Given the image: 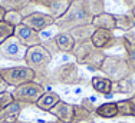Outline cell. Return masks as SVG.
Instances as JSON below:
<instances>
[{
    "mask_svg": "<svg viewBox=\"0 0 135 123\" xmlns=\"http://www.w3.org/2000/svg\"><path fill=\"white\" fill-rule=\"evenodd\" d=\"M42 46H43L45 49H46L50 54H52V57H53L56 53H59V49H57V46H56V43H55L53 37H50V39H47V40L42 42Z\"/></svg>",
    "mask_w": 135,
    "mask_h": 123,
    "instance_id": "obj_30",
    "label": "cell"
},
{
    "mask_svg": "<svg viewBox=\"0 0 135 123\" xmlns=\"http://www.w3.org/2000/svg\"><path fill=\"white\" fill-rule=\"evenodd\" d=\"M105 12V0H73L66 13L56 20L59 32H70L72 29L92 24L95 16Z\"/></svg>",
    "mask_w": 135,
    "mask_h": 123,
    "instance_id": "obj_1",
    "label": "cell"
},
{
    "mask_svg": "<svg viewBox=\"0 0 135 123\" xmlns=\"http://www.w3.org/2000/svg\"><path fill=\"white\" fill-rule=\"evenodd\" d=\"M23 62L26 63V66L29 69H32L36 73V80L42 79L46 83H49V79H47V74H49L47 67H49L50 62H52V54L45 49L42 44L27 47L26 56H25Z\"/></svg>",
    "mask_w": 135,
    "mask_h": 123,
    "instance_id": "obj_3",
    "label": "cell"
},
{
    "mask_svg": "<svg viewBox=\"0 0 135 123\" xmlns=\"http://www.w3.org/2000/svg\"><path fill=\"white\" fill-rule=\"evenodd\" d=\"M4 14H6V10L0 6V22H3V19H4Z\"/></svg>",
    "mask_w": 135,
    "mask_h": 123,
    "instance_id": "obj_35",
    "label": "cell"
},
{
    "mask_svg": "<svg viewBox=\"0 0 135 123\" xmlns=\"http://www.w3.org/2000/svg\"><path fill=\"white\" fill-rule=\"evenodd\" d=\"M53 40L56 43L57 49L62 53H72L73 47H75L76 42L75 39L72 37V34L69 32H59L53 36Z\"/></svg>",
    "mask_w": 135,
    "mask_h": 123,
    "instance_id": "obj_15",
    "label": "cell"
},
{
    "mask_svg": "<svg viewBox=\"0 0 135 123\" xmlns=\"http://www.w3.org/2000/svg\"><path fill=\"white\" fill-rule=\"evenodd\" d=\"M118 107V116H132V102L131 99H124L117 102Z\"/></svg>",
    "mask_w": 135,
    "mask_h": 123,
    "instance_id": "obj_26",
    "label": "cell"
},
{
    "mask_svg": "<svg viewBox=\"0 0 135 123\" xmlns=\"http://www.w3.org/2000/svg\"><path fill=\"white\" fill-rule=\"evenodd\" d=\"M91 122H94V113L86 110L81 105H75V119H73V123H91Z\"/></svg>",
    "mask_w": 135,
    "mask_h": 123,
    "instance_id": "obj_25",
    "label": "cell"
},
{
    "mask_svg": "<svg viewBox=\"0 0 135 123\" xmlns=\"http://www.w3.org/2000/svg\"><path fill=\"white\" fill-rule=\"evenodd\" d=\"M91 86L95 92H98L99 95H105V96H111L112 95V80H109L105 76H94L91 79Z\"/></svg>",
    "mask_w": 135,
    "mask_h": 123,
    "instance_id": "obj_19",
    "label": "cell"
},
{
    "mask_svg": "<svg viewBox=\"0 0 135 123\" xmlns=\"http://www.w3.org/2000/svg\"><path fill=\"white\" fill-rule=\"evenodd\" d=\"M135 92V85L132 77L129 79H124L121 82L114 83L112 86V93H122V95H127V93H134Z\"/></svg>",
    "mask_w": 135,
    "mask_h": 123,
    "instance_id": "obj_24",
    "label": "cell"
},
{
    "mask_svg": "<svg viewBox=\"0 0 135 123\" xmlns=\"http://www.w3.org/2000/svg\"><path fill=\"white\" fill-rule=\"evenodd\" d=\"M131 13H132V14H134V16H135V7H134V9H132V10H131Z\"/></svg>",
    "mask_w": 135,
    "mask_h": 123,
    "instance_id": "obj_37",
    "label": "cell"
},
{
    "mask_svg": "<svg viewBox=\"0 0 135 123\" xmlns=\"http://www.w3.org/2000/svg\"><path fill=\"white\" fill-rule=\"evenodd\" d=\"M23 106L20 103H12L10 106L2 109L0 110V123H16L19 120V116H20L22 110H23Z\"/></svg>",
    "mask_w": 135,
    "mask_h": 123,
    "instance_id": "obj_17",
    "label": "cell"
},
{
    "mask_svg": "<svg viewBox=\"0 0 135 123\" xmlns=\"http://www.w3.org/2000/svg\"><path fill=\"white\" fill-rule=\"evenodd\" d=\"M45 92H46V89H45L43 85H40L37 82H29L22 86L15 87L12 95H13L16 103H20L23 107H26V106L36 105V102Z\"/></svg>",
    "mask_w": 135,
    "mask_h": 123,
    "instance_id": "obj_5",
    "label": "cell"
},
{
    "mask_svg": "<svg viewBox=\"0 0 135 123\" xmlns=\"http://www.w3.org/2000/svg\"><path fill=\"white\" fill-rule=\"evenodd\" d=\"M129 99H131V102H132V116L135 117V93H134L132 96H131Z\"/></svg>",
    "mask_w": 135,
    "mask_h": 123,
    "instance_id": "obj_34",
    "label": "cell"
},
{
    "mask_svg": "<svg viewBox=\"0 0 135 123\" xmlns=\"http://www.w3.org/2000/svg\"><path fill=\"white\" fill-rule=\"evenodd\" d=\"M27 47H25L15 36L9 37L4 43L0 44V56L6 60L22 62L25 60Z\"/></svg>",
    "mask_w": 135,
    "mask_h": 123,
    "instance_id": "obj_9",
    "label": "cell"
},
{
    "mask_svg": "<svg viewBox=\"0 0 135 123\" xmlns=\"http://www.w3.org/2000/svg\"><path fill=\"white\" fill-rule=\"evenodd\" d=\"M22 23H23L25 26H27V27L33 29V30L37 32V33H40V32H43V30H46V29L55 26L56 19L52 17L50 14H47V13L35 12L33 10V12L27 13V14H25Z\"/></svg>",
    "mask_w": 135,
    "mask_h": 123,
    "instance_id": "obj_8",
    "label": "cell"
},
{
    "mask_svg": "<svg viewBox=\"0 0 135 123\" xmlns=\"http://www.w3.org/2000/svg\"><path fill=\"white\" fill-rule=\"evenodd\" d=\"M0 76L6 82L7 86L17 87L25 83L35 82L36 80V73L27 66H15V67H2L0 69Z\"/></svg>",
    "mask_w": 135,
    "mask_h": 123,
    "instance_id": "obj_7",
    "label": "cell"
},
{
    "mask_svg": "<svg viewBox=\"0 0 135 123\" xmlns=\"http://www.w3.org/2000/svg\"><path fill=\"white\" fill-rule=\"evenodd\" d=\"M91 42L94 43L95 47L101 50H107L111 47L119 46L121 44V37H117L112 30H107V29H96L95 33L92 34Z\"/></svg>",
    "mask_w": 135,
    "mask_h": 123,
    "instance_id": "obj_10",
    "label": "cell"
},
{
    "mask_svg": "<svg viewBox=\"0 0 135 123\" xmlns=\"http://www.w3.org/2000/svg\"><path fill=\"white\" fill-rule=\"evenodd\" d=\"M122 2H124L125 6H127V7H129L131 10L135 7V0H122Z\"/></svg>",
    "mask_w": 135,
    "mask_h": 123,
    "instance_id": "obj_33",
    "label": "cell"
},
{
    "mask_svg": "<svg viewBox=\"0 0 135 123\" xmlns=\"http://www.w3.org/2000/svg\"><path fill=\"white\" fill-rule=\"evenodd\" d=\"M117 29L122 32H131L135 27V16L132 13H125V14H115Z\"/></svg>",
    "mask_w": 135,
    "mask_h": 123,
    "instance_id": "obj_23",
    "label": "cell"
},
{
    "mask_svg": "<svg viewBox=\"0 0 135 123\" xmlns=\"http://www.w3.org/2000/svg\"><path fill=\"white\" fill-rule=\"evenodd\" d=\"M49 113L52 116H55V119H59V120H62L65 123H73V119H75V105L60 100Z\"/></svg>",
    "mask_w": 135,
    "mask_h": 123,
    "instance_id": "obj_13",
    "label": "cell"
},
{
    "mask_svg": "<svg viewBox=\"0 0 135 123\" xmlns=\"http://www.w3.org/2000/svg\"><path fill=\"white\" fill-rule=\"evenodd\" d=\"M70 54L75 57L76 64L86 66L89 70H99L102 66V62L107 56L105 52L95 47L91 40L76 43Z\"/></svg>",
    "mask_w": 135,
    "mask_h": 123,
    "instance_id": "obj_2",
    "label": "cell"
},
{
    "mask_svg": "<svg viewBox=\"0 0 135 123\" xmlns=\"http://www.w3.org/2000/svg\"><path fill=\"white\" fill-rule=\"evenodd\" d=\"M60 102V96L57 95L56 92H50V90H46L43 95L39 98V100L36 102V107L40 109L43 112H50L57 103Z\"/></svg>",
    "mask_w": 135,
    "mask_h": 123,
    "instance_id": "obj_16",
    "label": "cell"
},
{
    "mask_svg": "<svg viewBox=\"0 0 135 123\" xmlns=\"http://www.w3.org/2000/svg\"><path fill=\"white\" fill-rule=\"evenodd\" d=\"M46 123H65V122L59 120V119H55V120H50V122H46Z\"/></svg>",
    "mask_w": 135,
    "mask_h": 123,
    "instance_id": "obj_36",
    "label": "cell"
},
{
    "mask_svg": "<svg viewBox=\"0 0 135 123\" xmlns=\"http://www.w3.org/2000/svg\"><path fill=\"white\" fill-rule=\"evenodd\" d=\"M99 70L105 74V77L112 80V83L121 82L124 79H129L135 73L132 67L129 66V63H128L127 57L119 56V54H115V56L114 54H107Z\"/></svg>",
    "mask_w": 135,
    "mask_h": 123,
    "instance_id": "obj_4",
    "label": "cell"
},
{
    "mask_svg": "<svg viewBox=\"0 0 135 123\" xmlns=\"http://www.w3.org/2000/svg\"><path fill=\"white\" fill-rule=\"evenodd\" d=\"M92 26L95 29H107V30H117V22H115V14L108 12H104L101 14L95 16L92 20Z\"/></svg>",
    "mask_w": 135,
    "mask_h": 123,
    "instance_id": "obj_18",
    "label": "cell"
},
{
    "mask_svg": "<svg viewBox=\"0 0 135 123\" xmlns=\"http://www.w3.org/2000/svg\"><path fill=\"white\" fill-rule=\"evenodd\" d=\"M12 103H15V99H13V95L12 92H3L0 93V110L7 106H10Z\"/></svg>",
    "mask_w": 135,
    "mask_h": 123,
    "instance_id": "obj_29",
    "label": "cell"
},
{
    "mask_svg": "<svg viewBox=\"0 0 135 123\" xmlns=\"http://www.w3.org/2000/svg\"><path fill=\"white\" fill-rule=\"evenodd\" d=\"M94 98H85V99H83L82 100V103H81V106H83V107H85L86 109V110H89V112H91V113H94L95 112V107H96V106L94 105V103H92V102H94Z\"/></svg>",
    "mask_w": 135,
    "mask_h": 123,
    "instance_id": "obj_31",
    "label": "cell"
},
{
    "mask_svg": "<svg viewBox=\"0 0 135 123\" xmlns=\"http://www.w3.org/2000/svg\"><path fill=\"white\" fill-rule=\"evenodd\" d=\"M95 116L102 119H114L118 116V107H117V102H105L101 103L99 106L95 107L94 112Z\"/></svg>",
    "mask_w": 135,
    "mask_h": 123,
    "instance_id": "obj_20",
    "label": "cell"
},
{
    "mask_svg": "<svg viewBox=\"0 0 135 123\" xmlns=\"http://www.w3.org/2000/svg\"><path fill=\"white\" fill-rule=\"evenodd\" d=\"M72 2L73 0H32V4L46 9L47 14H50L57 20L66 13L69 6L72 4Z\"/></svg>",
    "mask_w": 135,
    "mask_h": 123,
    "instance_id": "obj_11",
    "label": "cell"
},
{
    "mask_svg": "<svg viewBox=\"0 0 135 123\" xmlns=\"http://www.w3.org/2000/svg\"><path fill=\"white\" fill-rule=\"evenodd\" d=\"M7 85H6V82L3 80V77L0 76V93H3V92H7Z\"/></svg>",
    "mask_w": 135,
    "mask_h": 123,
    "instance_id": "obj_32",
    "label": "cell"
},
{
    "mask_svg": "<svg viewBox=\"0 0 135 123\" xmlns=\"http://www.w3.org/2000/svg\"><path fill=\"white\" fill-rule=\"evenodd\" d=\"M47 79H49V83H59V85L72 86V85H79L82 77L76 63H65L57 66L52 72H49Z\"/></svg>",
    "mask_w": 135,
    "mask_h": 123,
    "instance_id": "obj_6",
    "label": "cell"
},
{
    "mask_svg": "<svg viewBox=\"0 0 135 123\" xmlns=\"http://www.w3.org/2000/svg\"><path fill=\"white\" fill-rule=\"evenodd\" d=\"M0 6L6 12H20L23 13L32 6V0H0Z\"/></svg>",
    "mask_w": 135,
    "mask_h": 123,
    "instance_id": "obj_22",
    "label": "cell"
},
{
    "mask_svg": "<svg viewBox=\"0 0 135 123\" xmlns=\"http://www.w3.org/2000/svg\"><path fill=\"white\" fill-rule=\"evenodd\" d=\"M15 34V26L6 23L4 20L0 22V44L4 43L9 37H12Z\"/></svg>",
    "mask_w": 135,
    "mask_h": 123,
    "instance_id": "obj_27",
    "label": "cell"
},
{
    "mask_svg": "<svg viewBox=\"0 0 135 123\" xmlns=\"http://www.w3.org/2000/svg\"><path fill=\"white\" fill-rule=\"evenodd\" d=\"M119 123H127V122H119Z\"/></svg>",
    "mask_w": 135,
    "mask_h": 123,
    "instance_id": "obj_38",
    "label": "cell"
},
{
    "mask_svg": "<svg viewBox=\"0 0 135 123\" xmlns=\"http://www.w3.org/2000/svg\"><path fill=\"white\" fill-rule=\"evenodd\" d=\"M13 36L17 39L25 47L37 46V44H42V42H43V39L40 37V33H37V32H35L33 29L25 26L23 23L15 27V34Z\"/></svg>",
    "mask_w": 135,
    "mask_h": 123,
    "instance_id": "obj_12",
    "label": "cell"
},
{
    "mask_svg": "<svg viewBox=\"0 0 135 123\" xmlns=\"http://www.w3.org/2000/svg\"><path fill=\"white\" fill-rule=\"evenodd\" d=\"M96 29L92 24H85V26H79V27H75L69 32L72 34V37L75 39L76 43H81V42H86L91 40L92 34L95 33Z\"/></svg>",
    "mask_w": 135,
    "mask_h": 123,
    "instance_id": "obj_21",
    "label": "cell"
},
{
    "mask_svg": "<svg viewBox=\"0 0 135 123\" xmlns=\"http://www.w3.org/2000/svg\"><path fill=\"white\" fill-rule=\"evenodd\" d=\"M23 17H25V14H23V13H20V12H6L4 19H3V20H4L6 23H9V24H12V26H15V27H16V26L22 24Z\"/></svg>",
    "mask_w": 135,
    "mask_h": 123,
    "instance_id": "obj_28",
    "label": "cell"
},
{
    "mask_svg": "<svg viewBox=\"0 0 135 123\" xmlns=\"http://www.w3.org/2000/svg\"><path fill=\"white\" fill-rule=\"evenodd\" d=\"M121 46L125 50V57H127L129 66L135 72V33L134 32H127L124 36H121Z\"/></svg>",
    "mask_w": 135,
    "mask_h": 123,
    "instance_id": "obj_14",
    "label": "cell"
}]
</instances>
